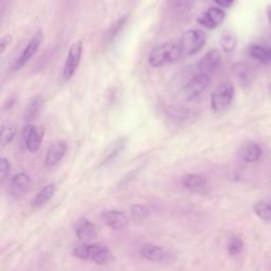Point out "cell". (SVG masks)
Masks as SVG:
<instances>
[{
    "mask_svg": "<svg viewBox=\"0 0 271 271\" xmlns=\"http://www.w3.org/2000/svg\"><path fill=\"white\" fill-rule=\"evenodd\" d=\"M269 89H270V91H271V83H270V85H269Z\"/></svg>",
    "mask_w": 271,
    "mask_h": 271,
    "instance_id": "e575fe53",
    "label": "cell"
},
{
    "mask_svg": "<svg viewBox=\"0 0 271 271\" xmlns=\"http://www.w3.org/2000/svg\"><path fill=\"white\" fill-rule=\"evenodd\" d=\"M41 41H43V34H41L40 32L31 38V40L26 46L25 50L23 51V53L20 54L19 58L15 62V65H14L15 70H20L28 64V61L36 54V52L39 49Z\"/></svg>",
    "mask_w": 271,
    "mask_h": 271,
    "instance_id": "9c48e42d",
    "label": "cell"
},
{
    "mask_svg": "<svg viewBox=\"0 0 271 271\" xmlns=\"http://www.w3.org/2000/svg\"><path fill=\"white\" fill-rule=\"evenodd\" d=\"M106 246L98 244H81L74 249V255L83 259L93 262L100 252H102Z\"/></svg>",
    "mask_w": 271,
    "mask_h": 271,
    "instance_id": "4fadbf2b",
    "label": "cell"
},
{
    "mask_svg": "<svg viewBox=\"0 0 271 271\" xmlns=\"http://www.w3.org/2000/svg\"><path fill=\"white\" fill-rule=\"evenodd\" d=\"M236 44H237L236 35L234 33L230 32V31H228V32H225L222 35L221 46H222V48H223V50L225 52L233 51L235 49V47H236Z\"/></svg>",
    "mask_w": 271,
    "mask_h": 271,
    "instance_id": "484cf974",
    "label": "cell"
},
{
    "mask_svg": "<svg viewBox=\"0 0 271 271\" xmlns=\"http://www.w3.org/2000/svg\"><path fill=\"white\" fill-rule=\"evenodd\" d=\"M267 17L271 24V5H269V7L267 8Z\"/></svg>",
    "mask_w": 271,
    "mask_h": 271,
    "instance_id": "836d02e7",
    "label": "cell"
},
{
    "mask_svg": "<svg viewBox=\"0 0 271 271\" xmlns=\"http://www.w3.org/2000/svg\"><path fill=\"white\" fill-rule=\"evenodd\" d=\"M76 234L81 241L89 242L91 239L96 238L98 235L97 226L89 222L88 220H81L76 225Z\"/></svg>",
    "mask_w": 271,
    "mask_h": 271,
    "instance_id": "9a60e30c",
    "label": "cell"
},
{
    "mask_svg": "<svg viewBox=\"0 0 271 271\" xmlns=\"http://www.w3.org/2000/svg\"><path fill=\"white\" fill-rule=\"evenodd\" d=\"M249 54L253 59L262 62L264 65L271 64V47L260 45H251L249 47Z\"/></svg>",
    "mask_w": 271,
    "mask_h": 271,
    "instance_id": "ac0fdd59",
    "label": "cell"
},
{
    "mask_svg": "<svg viewBox=\"0 0 271 271\" xmlns=\"http://www.w3.org/2000/svg\"><path fill=\"white\" fill-rule=\"evenodd\" d=\"M10 170H11V164H10L9 160L6 158L0 159V180L4 181L6 177L9 175Z\"/></svg>",
    "mask_w": 271,
    "mask_h": 271,
    "instance_id": "4dcf8cb0",
    "label": "cell"
},
{
    "mask_svg": "<svg viewBox=\"0 0 271 271\" xmlns=\"http://www.w3.org/2000/svg\"><path fill=\"white\" fill-rule=\"evenodd\" d=\"M141 255L151 262H161L165 258L166 253L161 247L149 244L141 248Z\"/></svg>",
    "mask_w": 271,
    "mask_h": 271,
    "instance_id": "d6986e66",
    "label": "cell"
},
{
    "mask_svg": "<svg viewBox=\"0 0 271 271\" xmlns=\"http://www.w3.org/2000/svg\"><path fill=\"white\" fill-rule=\"evenodd\" d=\"M255 214L265 222H271V199L259 200L254 206Z\"/></svg>",
    "mask_w": 271,
    "mask_h": 271,
    "instance_id": "d4e9b609",
    "label": "cell"
},
{
    "mask_svg": "<svg viewBox=\"0 0 271 271\" xmlns=\"http://www.w3.org/2000/svg\"><path fill=\"white\" fill-rule=\"evenodd\" d=\"M181 56L182 52L178 43H164L151 51L149 62L152 67L159 68L174 64Z\"/></svg>",
    "mask_w": 271,
    "mask_h": 271,
    "instance_id": "6da1fadb",
    "label": "cell"
},
{
    "mask_svg": "<svg viewBox=\"0 0 271 271\" xmlns=\"http://www.w3.org/2000/svg\"><path fill=\"white\" fill-rule=\"evenodd\" d=\"M225 16V12L222 9L210 8L197 18V22L206 29H215L223 24Z\"/></svg>",
    "mask_w": 271,
    "mask_h": 271,
    "instance_id": "ba28073f",
    "label": "cell"
},
{
    "mask_svg": "<svg viewBox=\"0 0 271 271\" xmlns=\"http://www.w3.org/2000/svg\"><path fill=\"white\" fill-rule=\"evenodd\" d=\"M41 106H43V99L40 96L33 97L29 101L24 112V120L27 122V124H30L29 122L33 121L38 116Z\"/></svg>",
    "mask_w": 271,
    "mask_h": 271,
    "instance_id": "ffe728a7",
    "label": "cell"
},
{
    "mask_svg": "<svg viewBox=\"0 0 271 271\" xmlns=\"http://www.w3.org/2000/svg\"><path fill=\"white\" fill-rule=\"evenodd\" d=\"M166 116L169 117L175 124H184L187 121H190L193 112H191L189 109L184 108H171L169 109Z\"/></svg>",
    "mask_w": 271,
    "mask_h": 271,
    "instance_id": "7402d4cb",
    "label": "cell"
},
{
    "mask_svg": "<svg viewBox=\"0 0 271 271\" xmlns=\"http://www.w3.org/2000/svg\"><path fill=\"white\" fill-rule=\"evenodd\" d=\"M16 134V128L12 125H5L2 128V137H0V145L5 148L7 144L11 142Z\"/></svg>",
    "mask_w": 271,
    "mask_h": 271,
    "instance_id": "f1b7e54d",
    "label": "cell"
},
{
    "mask_svg": "<svg viewBox=\"0 0 271 271\" xmlns=\"http://www.w3.org/2000/svg\"><path fill=\"white\" fill-rule=\"evenodd\" d=\"M11 41H12V36L11 35H6L2 38V48H0V52H2V54L5 53V51L6 49L9 47V45L11 44Z\"/></svg>",
    "mask_w": 271,
    "mask_h": 271,
    "instance_id": "1f68e13d",
    "label": "cell"
},
{
    "mask_svg": "<svg viewBox=\"0 0 271 271\" xmlns=\"http://www.w3.org/2000/svg\"><path fill=\"white\" fill-rule=\"evenodd\" d=\"M102 220L113 230H122L128 225V218L126 214L118 210L104 212L102 214Z\"/></svg>",
    "mask_w": 271,
    "mask_h": 271,
    "instance_id": "7c38bea8",
    "label": "cell"
},
{
    "mask_svg": "<svg viewBox=\"0 0 271 271\" xmlns=\"http://www.w3.org/2000/svg\"><path fill=\"white\" fill-rule=\"evenodd\" d=\"M127 142H128V138L126 137H121L119 139L112 141L105 149V151L103 152L101 156L100 165H105L109 163L110 161H112L113 159H116L118 156H120L121 153L124 151Z\"/></svg>",
    "mask_w": 271,
    "mask_h": 271,
    "instance_id": "30bf717a",
    "label": "cell"
},
{
    "mask_svg": "<svg viewBox=\"0 0 271 271\" xmlns=\"http://www.w3.org/2000/svg\"><path fill=\"white\" fill-rule=\"evenodd\" d=\"M244 249V242L241 237L233 236L230 238V241L227 244V251L231 256L238 255L243 251Z\"/></svg>",
    "mask_w": 271,
    "mask_h": 271,
    "instance_id": "4316f807",
    "label": "cell"
},
{
    "mask_svg": "<svg viewBox=\"0 0 271 271\" xmlns=\"http://www.w3.org/2000/svg\"><path fill=\"white\" fill-rule=\"evenodd\" d=\"M222 61V53L220 50H210L199 59L197 64V69L199 74L210 76L218 68Z\"/></svg>",
    "mask_w": 271,
    "mask_h": 271,
    "instance_id": "52a82bcc",
    "label": "cell"
},
{
    "mask_svg": "<svg viewBox=\"0 0 271 271\" xmlns=\"http://www.w3.org/2000/svg\"><path fill=\"white\" fill-rule=\"evenodd\" d=\"M31 187V178L26 173L15 175L10 183V193L14 197H20L26 194Z\"/></svg>",
    "mask_w": 271,
    "mask_h": 271,
    "instance_id": "5bb4252c",
    "label": "cell"
},
{
    "mask_svg": "<svg viewBox=\"0 0 271 271\" xmlns=\"http://www.w3.org/2000/svg\"><path fill=\"white\" fill-rule=\"evenodd\" d=\"M211 84V78L208 75L197 74L192 77L183 87V96L186 101H195L199 98Z\"/></svg>",
    "mask_w": 271,
    "mask_h": 271,
    "instance_id": "277c9868",
    "label": "cell"
},
{
    "mask_svg": "<svg viewBox=\"0 0 271 271\" xmlns=\"http://www.w3.org/2000/svg\"><path fill=\"white\" fill-rule=\"evenodd\" d=\"M82 52H83V43L81 40H78L71 45L68 51L67 58L65 60L64 70H62V76H64L65 80L67 81L70 80L76 74L82 58Z\"/></svg>",
    "mask_w": 271,
    "mask_h": 271,
    "instance_id": "5b68a950",
    "label": "cell"
},
{
    "mask_svg": "<svg viewBox=\"0 0 271 271\" xmlns=\"http://www.w3.org/2000/svg\"><path fill=\"white\" fill-rule=\"evenodd\" d=\"M234 98V86L231 82H224L213 91L211 97V107L214 112L226 110Z\"/></svg>",
    "mask_w": 271,
    "mask_h": 271,
    "instance_id": "3957f363",
    "label": "cell"
},
{
    "mask_svg": "<svg viewBox=\"0 0 271 271\" xmlns=\"http://www.w3.org/2000/svg\"><path fill=\"white\" fill-rule=\"evenodd\" d=\"M55 193V185L53 183L47 184L44 186L32 199V206L34 208H40L46 205Z\"/></svg>",
    "mask_w": 271,
    "mask_h": 271,
    "instance_id": "44dd1931",
    "label": "cell"
},
{
    "mask_svg": "<svg viewBox=\"0 0 271 271\" xmlns=\"http://www.w3.org/2000/svg\"><path fill=\"white\" fill-rule=\"evenodd\" d=\"M182 183L185 187H187V189L197 190V189H201L202 186H205L206 179L200 175L187 174L183 176Z\"/></svg>",
    "mask_w": 271,
    "mask_h": 271,
    "instance_id": "cb8c5ba5",
    "label": "cell"
},
{
    "mask_svg": "<svg viewBox=\"0 0 271 271\" xmlns=\"http://www.w3.org/2000/svg\"><path fill=\"white\" fill-rule=\"evenodd\" d=\"M67 152V145L64 141H54L50 144L46 154L45 163L48 168H53L64 157Z\"/></svg>",
    "mask_w": 271,
    "mask_h": 271,
    "instance_id": "8fae6325",
    "label": "cell"
},
{
    "mask_svg": "<svg viewBox=\"0 0 271 271\" xmlns=\"http://www.w3.org/2000/svg\"><path fill=\"white\" fill-rule=\"evenodd\" d=\"M239 155L246 162H255L262 157V149L255 142H245L239 150Z\"/></svg>",
    "mask_w": 271,
    "mask_h": 271,
    "instance_id": "e0dca14e",
    "label": "cell"
},
{
    "mask_svg": "<svg viewBox=\"0 0 271 271\" xmlns=\"http://www.w3.org/2000/svg\"><path fill=\"white\" fill-rule=\"evenodd\" d=\"M232 75L239 84L246 86L252 81L253 71L247 62H236L232 67Z\"/></svg>",
    "mask_w": 271,
    "mask_h": 271,
    "instance_id": "2e32d148",
    "label": "cell"
},
{
    "mask_svg": "<svg viewBox=\"0 0 271 271\" xmlns=\"http://www.w3.org/2000/svg\"><path fill=\"white\" fill-rule=\"evenodd\" d=\"M207 41V33L201 30H187L184 32L178 44L180 46L182 55L192 56L199 52Z\"/></svg>",
    "mask_w": 271,
    "mask_h": 271,
    "instance_id": "7a4b0ae2",
    "label": "cell"
},
{
    "mask_svg": "<svg viewBox=\"0 0 271 271\" xmlns=\"http://www.w3.org/2000/svg\"><path fill=\"white\" fill-rule=\"evenodd\" d=\"M215 3L221 8H229L234 3V0H215Z\"/></svg>",
    "mask_w": 271,
    "mask_h": 271,
    "instance_id": "d6a6232c",
    "label": "cell"
},
{
    "mask_svg": "<svg viewBox=\"0 0 271 271\" xmlns=\"http://www.w3.org/2000/svg\"><path fill=\"white\" fill-rule=\"evenodd\" d=\"M195 0H172V12L176 17L184 16L190 12Z\"/></svg>",
    "mask_w": 271,
    "mask_h": 271,
    "instance_id": "603a6c76",
    "label": "cell"
},
{
    "mask_svg": "<svg viewBox=\"0 0 271 271\" xmlns=\"http://www.w3.org/2000/svg\"><path fill=\"white\" fill-rule=\"evenodd\" d=\"M126 20H127V17H123L120 20H118L117 23H114L112 25V27L109 28L106 38L108 40H111L114 36H117L118 33L120 32V31L123 29V27L125 26V23H126Z\"/></svg>",
    "mask_w": 271,
    "mask_h": 271,
    "instance_id": "f546056e",
    "label": "cell"
},
{
    "mask_svg": "<svg viewBox=\"0 0 271 271\" xmlns=\"http://www.w3.org/2000/svg\"><path fill=\"white\" fill-rule=\"evenodd\" d=\"M130 213L133 221L140 222L147 220L150 215V210L143 205H133L130 208Z\"/></svg>",
    "mask_w": 271,
    "mask_h": 271,
    "instance_id": "83f0119b",
    "label": "cell"
},
{
    "mask_svg": "<svg viewBox=\"0 0 271 271\" xmlns=\"http://www.w3.org/2000/svg\"><path fill=\"white\" fill-rule=\"evenodd\" d=\"M44 138V130L31 124H26L23 129V142L30 153L36 152Z\"/></svg>",
    "mask_w": 271,
    "mask_h": 271,
    "instance_id": "8992f818",
    "label": "cell"
}]
</instances>
